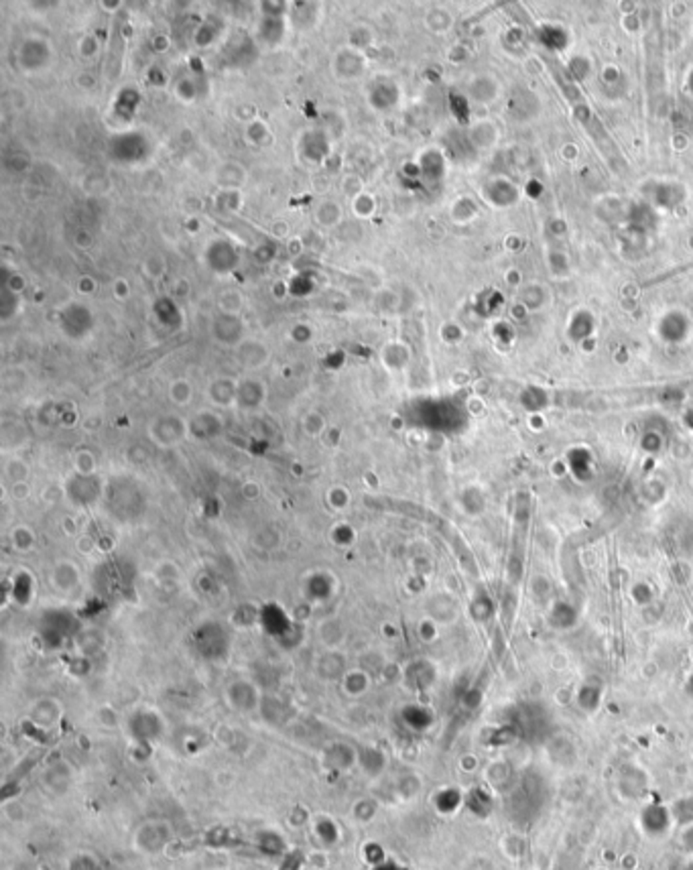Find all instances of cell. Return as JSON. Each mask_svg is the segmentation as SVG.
<instances>
[{
  "mask_svg": "<svg viewBox=\"0 0 693 870\" xmlns=\"http://www.w3.org/2000/svg\"><path fill=\"white\" fill-rule=\"evenodd\" d=\"M238 356H240V362L242 364H248V366H255L257 368V366L266 362L268 352H266L264 346H260L259 342H242Z\"/></svg>",
  "mask_w": 693,
  "mask_h": 870,
  "instance_id": "cell-1",
  "label": "cell"
},
{
  "mask_svg": "<svg viewBox=\"0 0 693 870\" xmlns=\"http://www.w3.org/2000/svg\"><path fill=\"white\" fill-rule=\"evenodd\" d=\"M315 218H317V222L321 226H336L342 220V210H340V206L336 202H330L328 200V202H321L317 206Z\"/></svg>",
  "mask_w": 693,
  "mask_h": 870,
  "instance_id": "cell-2",
  "label": "cell"
},
{
  "mask_svg": "<svg viewBox=\"0 0 693 870\" xmlns=\"http://www.w3.org/2000/svg\"><path fill=\"white\" fill-rule=\"evenodd\" d=\"M242 304H244L242 295L238 291H234V289L224 291L222 297H220V307H222V311L226 315H238L240 309H242Z\"/></svg>",
  "mask_w": 693,
  "mask_h": 870,
  "instance_id": "cell-3",
  "label": "cell"
},
{
  "mask_svg": "<svg viewBox=\"0 0 693 870\" xmlns=\"http://www.w3.org/2000/svg\"><path fill=\"white\" fill-rule=\"evenodd\" d=\"M352 210H354V214L358 218H370L374 214V210H376V202H374L372 195H368V193L362 191L360 195L354 198Z\"/></svg>",
  "mask_w": 693,
  "mask_h": 870,
  "instance_id": "cell-4",
  "label": "cell"
},
{
  "mask_svg": "<svg viewBox=\"0 0 693 870\" xmlns=\"http://www.w3.org/2000/svg\"><path fill=\"white\" fill-rule=\"evenodd\" d=\"M142 831H145V834H147V838H149V840L140 842V844H145V850L155 852V850H159V848L165 844V831H163L159 826H147Z\"/></svg>",
  "mask_w": 693,
  "mask_h": 870,
  "instance_id": "cell-5",
  "label": "cell"
},
{
  "mask_svg": "<svg viewBox=\"0 0 693 870\" xmlns=\"http://www.w3.org/2000/svg\"><path fill=\"white\" fill-rule=\"evenodd\" d=\"M165 268H167V262H165L163 257H159V255H151L145 261V275H149L153 279L163 277L165 275Z\"/></svg>",
  "mask_w": 693,
  "mask_h": 870,
  "instance_id": "cell-6",
  "label": "cell"
},
{
  "mask_svg": "<svg viewBox=\"0 0 693 870\" xmlns=\"http://www.w3.org/2000/svg\"><path fill=\"white\" fill-rule=\"evenodd\" d=\"M171 399H173L177 405H187L189 399H191V387H189V383L183 381V379L175 381L173 385H171Z\"/></svg>",
  "mask_w": 693,
  "mask_h": 870,
  "instance_id": "cell-7",
  "label": "cell"
},
{
  "mask_svg": "<svg viewBox=\"0 0 693 870\" xmlns=\"http://www.w3.org/2000/svg\"><path fill=\"white\" fill-rule=\"evenodd\" d=\"M25 279L19 275V277H10V281H8V287H10V291H14V293H21L23 289H25Z\"/></svg>",
  "mask_w": 693,
  "mask_h": 870,
  "instance_id": "cell-8",
  "label": "cell"
},
{
  "mask_svg": "<svg viewBox=\"0 0 693 870\" xmlns=\"http://www.w3.org/2000/svg\"><path fill=\"white\" fill-rule=\"evenodd\" d=\"M125 287H127V281H125V279H118V281L114 283V289H112V291H114V295H116L118 299H125V295H127V289H125Z\"/></svg>",
  "mask_w": 693,
  "mask_h": 870,
  "instance_id": "cell-9",
  "label": "cell"
}]
</instances>
